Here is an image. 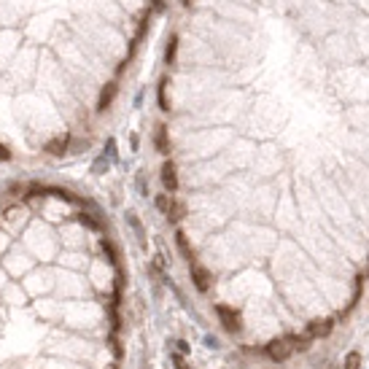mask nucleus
I'll list each match as a JSON object with an SVG mask.
<instances>
[{"label": "nucleus", "instance_id": "7ed1b4c3", "mask_svg": "<svg viewBox=\"0 0 369 369\" xmlns=\"http://www.w3.org/2000/svg\"><path fill=\"white\" fill-rule=\"evenodd\" d=\"M334 332V321L332 318H316L307 324V337L310 340H326Z\"/></svg>", "mask_w": 369, "mask_h": 369}, {"label": "nucleus", "instance_id": "f3484780", "mask_svg": "<svg viewBox=\"0 0 369 369\" xmlns=\"http://www.w3.org/2000/svg\"><path fill=\"white\" fill-rule=\"evenodd\" d=\"M105 170H108V156L103 154V156H97V159L92 162V172H95V175H103Z\"/></svg>", "mask_w": 369, "mask_h": 369}, {"label": "nucleus", "instance_id": "20e7f679", "mask_svg": "<svg viewBox=\"0 0 369 369\" xmlns=\"http://www.w3.org/2000/svg\"><path fill=\"white\" fill-rule=\"evenodd\" d=\"M189 278H192V283L197 286V291H208L210 283H213V275H210V270H205L202 264L189 267Z\"/></svg>", "mask_w": 369, "mask_h": 369}, {"label": "nucleus", "instance_id": "4468645a", "mask_svg": "<svg viewBox=\"0 0 369 369\" xmlns=\"http://www.w3.org/2000/svg\"><path fill=\"white\" fill-rule=\"evenodd\" d=\"M183 213H186V208L180 205V202L172 200V202H170V210H167V221L175 224V221H180V218H183Z\"/></svg>", "mask_w": 369, "mask_h": 369}, {"label": "nucleus", "instance_id": "f03ea898", "mask_svg": "<svg viewBox=\"0 0 369 369\" xmlns=\"http://www.w3.org/2000/svg\"><path fill=\"white\" fill-rule=\"evenodd\" d=\"M264 353H267V358H270V361H275V364H283V361L291 358L294 350H291V345H288L286 337H278V340H272L270 345H267Z\"/></svg>", "mask_w": 369, "mask_h": 369}, {"label": "nucleus", "instance_id": "6ab92c4d", "mask_svg": "<svg viewBox=\"0 0 369 369\" xmlns=\"http://www.w3.org/2000/svg\"><path fill=\"white\" fill-rule=\"evenodd\" d=\"M103 251H105V256H111V264H119V251H116L111 240H103Z\"/></svg>", "mask_w": 369, "mask_h": 369}, {"label": "nucleus", "instance_id": "39448f33", "mask_svg": "<svg viewBox=\"0 0 369 369\" xmlns=\"http://www.w3.org/2000/svg\"><path fill=\"white\" fill-rule=\"evenodd\" d=\"M162 183L167 192H178V167L172 159H164L162 164Z\"/></svg>", "mask_w": 369, "mask_h": 369}, {"label": "nucleus", "instance_id": "5701e85b", "mask_svg": "<svg viewBox=\"0 0 369 369\" xmlns=\"http://www.w3.org/2000/svg\"><path fill=\"white\" fill-rule=\"evenodd\" d=\"M138 189L143 197H148V189H146V172H138Z\"/></svg>", "mask_w": 369, "mask_h": 369}, {"label": "nucleus", "instance_id": "1a4fd4ad", "mask_svg": "<svg viewBox=\"0 0 369 369\" xmlns=\"http://www.w3.org/2000/svg\"><path fill=\"white\" fill-rule=\"evenodd\" d=\"M286 340H288V345H291V350L294 353H307L310 350V337L307 334H288L286 337Z\"/></svg>", "mask_w": 369, "mask_h": 369}, {"label": "nucleus", "instance_id": "2eb2a0df", "mask_svg": "<svg viewBox=\"0 0 369 369\" xmlns=\"http://www.w3.org/2000/svg\"><path fill=\"white\" fill-rule=\"evenodd\" d=\"M175 54H178V35H170L167 49H164V62L172 65V62H175Z\"/></svg>", "mask_w": 369, "mask_h": 369}, {"label": "nucleus", "instance_id": "a211bd4d", "mask_svg": "<svg viewBox=\"0 0 369 369\" xmlns=\"http://www.w3.org/2000/svg\"><path fill=\"white\" fill-rule=\"evenodd\" d=\"M3 218H6V221H19V218H22V205L6 208V210H3Z\"/></svg>", "mask_w": 369, "mask_h": 369}, {"label": "nucleus", "instance_id": "6e6552de", "mask_svg": "<svg viewBox=\"0 0 369 369\" xmlns=\"http://www.w3.org/2000/svg\"><path fill=\"white\" fill-rule=\"evenodd\" d=\"M127 224L132 226V232H135V237H138V242L140 245H146V229H143V224H140V218H138V213H132V210H127Z\"/></svg>", "mask_w": 369, "mask_h": 369}, {"label": "nucleus", "instance_id": "ddd939ff", "mask_svg": "<svg viewBox=\"0 0 369 369\" xmlns=\"http://www.w3.org/2000/svg\"><path fill=\"white\" fill-rule=\"evenodd\" d=\"M342 369H361V353L358 350H348V353H345Z\"/></svg>", "mask_w": 369, "mask_h": 369}, {"label": "nucleus", "instance_id": "f8f14e48", "mask_svg": "<svg viewBox=\"0 0 369 369\" xmlns=\"http://www.w3.org/2000/svg\"><path fill=\"white\" fill-rule=\"evenodd\" d=\"M156 148H159V154H170V143H167V127H164V124H156Z\"/></svg>", "mask_w": 369, "mask_h": 369}, {"label": "nucleus", "instance_id": "9d476101", "mask_svg": "<svg viewBox=\"0 0 369 369\" xmlns=\"http://www.w3.org/2000/svg\"><path fill=\"white\" fill-rule=\"evenodd\" d=\"M76 218H78V224H81V226H86V229H92V232H100V229H103V221H100L97 216L86 213V210H81V213H78Z\"/></svg>", "mask_w": 369, "mask_h": 369}, {"label": "nucleus", "instance_id": "423d86ee", "mask_svg": "<svg viewBox=\"0 0 369 369\" xmlns=\"http://www.w3.org/2000/svg\"><path fill=\"white\" fill-rule=\"evenodd\" d=\"M116 92H119V84L116 81H108L103 89H100V97H97V111L105 113L108 108H111V103L116 100Z\"/></svg>", "mask_w": 369, "mask_h": 369}, {"label": "nucleus", "instance_id": "dca6fc26", "mask_svg": "<svg viewBox=\"0 0 369 369\" xmlns=\"http://www.w3.org/2000/svg\"><path fill=\"white\" fill-rule=\"evenodd\" d=\"M170 202H172L170 194H156V197H154L156 210H159V213H164V216H167V210H170Z\"/></svg>", "mask_w": 369, "mask_h": 369}, {"label": "nucleus", "instance_id": "412c9836", "mask_svg": "<svg viewBox=\"0 0 369 369\" xmlns=\"http://www.w3.org/2000/svg\"><path fill=\"white\" fill-rule=\"evenodd\" d=\"M172 348H175V353H180V356H189V353H192V348H189V342H186V340H175V342H172Z\"/></svg>", "mask_w": 369, "mask_h": 369}, {"label": "nucleus", "instance_id": "9b49d317", "mask_svg": "<svg viewBox=\"0 0 369 369\" xmlns=\"http://www.w3.org/2000/svg\"><path fill=\"white\" fill-rule=\"evenodd\" d=\"M175 245H178L180 254H183V256L194 264V254H192V248H189V237H186V232H180V229L175 232Z\"/></svg>", "mask_w": 369, "mask_h": 369}, {"label": "nucleus", "instance_id": "f257e3e1", "mask_svg": "<svg viewBox=\"0 0 369 369\" xmlns=\"http://www.w3.org/2000/svg\"><path fill=\"white\" fill-rule=\"evenodd\" d=\"M216 316H218V321H221V326L226 329V332H240L242 329L240 310L229 307V304H216Z\"/></svg>", "mask_w": 369, "mask_h": 369}, {"label": "nucleus", "instance_id": "aec40b11", "mask_svg": "<svg viewBox=\"0 0 369 369\" xmlns=\"http://www.w3.org/2000/svg\"><path fill=\"white\" fill-rule=\"evenodd\" d=\"M159 105H162V111H170V105H167V78H162V84H159Z\"/></svg>", "mask_w": 369, "mask_h": 369}, {"label": "nucleus", "instance_id": "b1692460", "mask_svg": "<svg viewBox=\"0 0 369 369\" xmlns=\"http://www.w3.org/2000/svg\"><path fill=\"white\" fill-rule=\"evenodd\" d=\"M105 156H116V140L113 138L105 140Z\"/></svg>", "mask_w": 369, "mask_h": 369}, {"label": "nucleus", "instance_id": "0eeeda50", "mask_svg": "<svg viewBox=\"0 0 369 369\" xmlns=\"http://www.w3.org/2000/svg\"><path fill=\"white\" fill-rule=\"evenodd\" d=\"M68 146H70V135H57V138H51L49 143L43 146V151L51 154V156H62L68 151Z\"/></svg>", "mask_w": 369, "mask_h": 369}, {"label": "nucleus", "instance_id": "393cba45", "mask_svg": "<svg viewBox=\"0 0 369 369\" xmlns=\"http://www.w3.org/2000/svg\"><path fill=\"white\" fill-rule=\"evenodd\" d=\"M11 159V151H9V146H3L0 143V162H9Z\"/></svg>", "mask_w": 369, "mask_h": 369}, {"label": "nucleus", "instance_id": "4be33fe9", "mask_svg": "<svg viewBox=\"0 0 369 369\" xmlns=\"http://www.w3.org/2000/svg\"><path fill=\"white\" fill-rule=\"evenodd\" d=\"M170 358H172V366H175V369H192L189 364H186V358L180 356V353H170Z\"/></svg>", "mask_w": 369, "mask_h": 369}]
</instances>
